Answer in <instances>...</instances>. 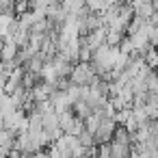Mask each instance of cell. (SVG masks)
Wrapping results in <instances>:
<instances>
[{"instance_id": "cell-1", "label": "cell", "mask_w": 158, "mask_h": 158, "mask_svg": "<svg viewBox=\"0 0 158 158\" xmlns=\"http://www.w3.org/2000/svg\"><path fill=\"white\" fill-rule=\"evenodd\" d=\"M95 78H98V74H95L91 61H78V63H74V69L69 74L72 82H76V85H91Z\"/></svg>"}, {"instance_id": "cell-2", "label": "cell", "mask_w": 158, "mask_h": 158, "mask_svg": "<svg viewBox=\"0 0 158 158\" xmlns=\"http://www.w3.org/2000/svg\"><path fill=\"white\" fill-rule=\"evenodd\" d=\"M106 26H102V28H95V31H91V33H87L85 35V41H87V46L91 48V50H98L102 44H106Z\"/></svg>"}, {"instance_id": "cell-3", "label": "cell", "mask_w": 158, "mask_h": 158, "mask_svg": "<svg viewBox=\"0 0 158 158\" xmlns=\"http://www.w3.org/2000/svg\"><path fill=\"white\" fill-rule=\"evenodd\" d=\"M110 141H117V143H126V145H132L134 143V132H130L123 123H117L115 126V132H113V139Z\"/></svg>"}, {"instance_id": "cell-4", "label": "cell", "mask_w": 158, "mask_h": 158, "mask_svg": "<svg viewBox=\"0 0 158 158\" xmlns=\"http://www.w3.org/2000/svg\"><path fill=\"white\" fill-rule=\"evenodd\" d=\"M15 141H18V130H11V128H0V145L7 147L9 152L15 147Z\"/></svg>"}, {"instance_id": "cell-5", "label": "cell", "mask_w": 158, "mask_h": 158, "mask_svg": "<svg viewBox=\"0 0 158 158\" xmlns=\"http://www.w3.org/2000/svg\"><path fill=\"white\" fill-rule=\"evenodd\" d=\"M130 154H132V145L110 141V158H126V156H130Z\"/></svg>"}, {"instance_id": "cell-6", "label": "cell", "mask_w": 158, "mask_h": 158, "mask_svg": "<svg viewBox=\"0 0 158 158\" xmlns=\"http://www.w3.org/2000/svg\"><path fill=\"white\" fill-rule=\"evenodd\" d=\"M72 108H74V113H76L78 117H82V119H87L89 115H93V108L89 106L87 100H76V102L72 104Z\"/></svg>"}, {"instance_id": "cell-7", "label": "cell", "mask_w": 158, "mask_h": 158, "mask_svg": "<svg viewBox=\"0 0 158 158\" xmlns=\"http://www.w3.org/2000/svg\"><path fill=\"white\" fill-rule=\"evenodd\" d=\"M121 39H123V35H121V33L110 31V28L106 31V44H108V46H119V41H121Z\"/></svg>"}, {"instance_id": "cell-8", "label": "cell", "mask_w": 158, "mask_h": 158, "mask_svg": "<svg viewBox=\"0 0 158 158\" xmlns=\"http://www.w3.org/2000/svg\"><path fill=\"white\" fill-rule=\"evenodd\" d=\"M82 130H85V119L76 115V117H74V123H72V128H69L67 132H69V134H76V136H78V134H80Z\"/></svg>"}, {"instance_id": "cell-9", "label": "cell", "mask_w": 158, "mask_h": 158, "mask_svg": "<svg viewBox=\"0 0 158 158\" xmlns=\"http://www.w3.org/2000/svg\"><path fill=\"white\" fill-rule=\"evenodd\" d=\"M15 15H22V13H26V11H31L33 9V5H31V0H15Z\"/></svg>"}, {"instance_id": "cell-10", "label": "cell", "mask_w": 158, "mask_h": 158, "mask_svg": "<svg viewBox=\"0 0 158 158\" xmlns=\"http://www.w3.org/2000/svg\"><path fill=\"white\" fill-rule=\"evenodd\" d=\"M85 5H87L89 11H95V13L104 11V0H85Z\"/></svg>"}, {"instance_id": "cell-11", "label": "cell", "mask_w": 158, "mask_h": 158, "mask_svg": "<svg viewBox=\"0 0 158 158\" xmlns=\"http://www.w3.org/2000/svg\"><path fill=\"white\" fill-rule=\"evenodd\" d=\"M98 154L104 156V158H110V141L108 143H100L98 145Z\"/></svg>"}, {"instance_id": "cell-12", "label": "cell", "mask_w": 158, "mask_h": 158, "mask_svg": "<svg viewBox=\"0 0 158 158\" xmlns=\"http://www.w3.org/2000/svg\"><path fill=\"white\" fill-rule=\"evenodd\" d=\"M149 41H152V46L158 50V26L154 24V28H152V35H149Z\"/></svg>"}, {"instance_id": "cell-13", "label": "cell", "mask_w": 158, "mask_h": 158, "mask_svg": "<svg viewBox=\"0 0 158 158\" xmlns=\"http://www.w3.org/2000/svg\"><path fill=\"white\" fill-rule=\"evenodd\" d=\"M0 5L5 7V11H11V13H15V0H0Z\"/></svg>"}, {"instance_id": "cell-14", "label": "cell", "mask_w": 158, "mask_h": 158, "mask_svg": "<svg viewBox=\"0 0 158 158\" xmlns=\"http://www.w3.org/2000/svg\"><path fill=\"white\" fill-rule=\"evenodd\" d=\"M152 24H156V26H158V9H156V11H154V15H152Z\"/></svg>"}, {"instance_id": "cell-15", "label": "cell", "mask_w": 158, "mask_h": 158, "mask_svg": "<svg viewBox=\"0 0 158 158\" xmlns=\"http://www.w3.org/2000/svg\"><path fill=\"white\" fill-rule=\"evenodd\" d=\"M152 5H154V9H158V0H152Z\"/></svg>"}, {"instance_id": "cell-16", "label": "cell", "mask_w": 158, "mask_h": 158, "mask_svg": "<svg viewBox=\"0 0 158 158\" xmlns=\"http://www.w3.org/2000/svg\"><path fill=\"white\" fill-rule=\"evenodd\" d=\"M31 2H33V0H31Z\"/></svg>"}, {"instance_id": "cell-17", "label": "cell", "mask_w": 158, "mask_h": 158, "mask_svg": "<svg viewBox=\"0 0 158 158\" xmlns=\"http://www.w3.org/2000/svg\"><path fill=\"white\" fill-rule=\"evenodd\" d=\"M156 121H158V119H156Z\"/></svg>"}]
</instances>
